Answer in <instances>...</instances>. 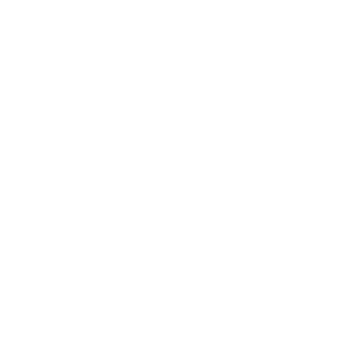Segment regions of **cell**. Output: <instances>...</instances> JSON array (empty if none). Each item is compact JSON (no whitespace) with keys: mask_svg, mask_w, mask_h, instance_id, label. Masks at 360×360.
Masks as SVG:
<instances>
[]
</instances>
